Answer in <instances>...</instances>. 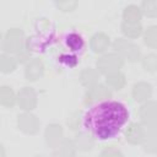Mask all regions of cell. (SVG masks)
<instances>
[{
	"label": "cell",
	"mask_w": 157,
	"mask_h": 157,
	"mask_svg": "<svg viewBox=\"0 0 157 157\" xmlns=\"http://www.w3.org/2000/svg\"><path fill=\"white\" fill-rule=\"evenodd\" d=\"M63 45L70 53V55H77L83 52L85 39L78 32L69 31L63 36Z\"/></svg>",
	"instance_id": "7a4b0ae2"
},
{
	"label": "cell",
	"mask_w": 157,
	"mask_h": 157,
	"mask_svg": "<svg viewBox=\"0 0 157 157\" xmlns=\"http://www.w3.org/2000/svg\"><path fill=\"white\" fill-rule=\"evenodd\" d=\"M130 112L117 99H105L91 105L82 117V128L92 137L107 141L117 137L128 124Z\"/></svg>",
	"instance_id": "6da1fadb"
}]
</instances>
